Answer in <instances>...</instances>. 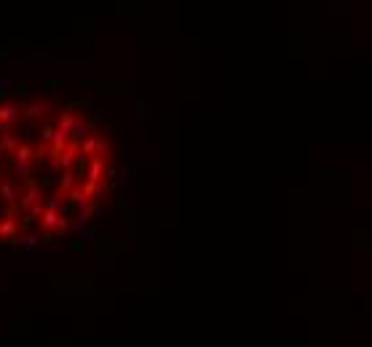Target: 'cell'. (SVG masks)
I'll return each instance as SVG.
<instances>
[{
    "label": "cell",
    "instance_id": "7",
    "mask_svg": "<svg viewBox=\"0 0 372 347\" xmlns=\"http://www.w3.org/2000/svg\"><path fill=\"white\" fill-rule=\"evenodd\" d=\"M25 112H27L30 118H38V115H43V112H46V104H38V102H35V104H30V107H27Z\"/></svg>",
    "mask_w": 372,
    "mask_h": 347
},
{
    "label": "cell",
    "instance_id": "3",
    "mask_svg": "<svg viewBox=\"0 0 372 347\" xmlns=\"http://www.w3.org/2000/svg\"><path fill=\"white\" fill-rule=\"evenodd\" d=\"M70 134H73V142H83V136L89 134V126H86V121H83V118H75L73 131H70Z\"/></svg>",
    "mask_w": 372,
    "mask_h": 347
},
{
    "label": "cell",
    "instance_id": "4",
    "mask_svg": "<svg viewBox=\"0 0 372 347\" xmlns=\"http://www.w3.org/2000/svg\"><path fill=\"white\" fill-rule=\"evenodd\" d=\"M16 115H19V107H14V104L0 107V123H14Z\"/></svg>",
    "mask_w": 372,
    "mask_h": 347
},
{
    "label": "cell",
    "instance_id": "2",
    "mask_svg": "<svg viewBox=\"0 0 372 347\" xmlns=\"http://www.w3.org/2000/svg\"><path fill=\"white\" fill-rule=\"evenodd\" d=\"M59 222H62V214H56V211H43L40 214V227L46 233L54 230V227H59Z\"/></svg>",
    "mask_w": 372,
    "mask_h": 347
},
{
    "label": "cell",
    "instance_id": "9",
    "mask_svg": "<svg viewBox=\"0 0 372 347\" xmlns=\"http://www.w3.org/2000/svg\"><path fill=\"white\" fill-rule=\"evenodd\" d=\"M40 139H43V145H49V142L54 139V128H51V126H46V128H43V134H40Z\"/></svg>",
    "mask_w": 372,
    "mask_h": 347
},
{
    "label": "cell",
    "instance_id": "5",
    "mask_svg": "<svg viewBox=\"0 0 372 347\" xmlns=\"http://www.w3.org/2000/svg\"><path fill=\"white\" fill-rule=\"evenodd\" d=\"M73 123H75V115L73 112H62V118H59V128L56 131H64V134H70V131H73Z\"/></svg>",
    "mask_w": 372,
    "mask_h": 347
},
{
    "label": "cell",
    "instance_id": "1",
    "mask_svg": "<svg viewBox=\"0 0 372 347\" xmlns=\"http://www.w3.org/2000/svg\"><path fill=\"white\" fill-rule=\"evenodd\" d=\"M102 174H104V158H91L89 160V176L86 182H102Z\"/></svg>",
    "mask_w": 372,
    "mask_h": 347
},
{
    "label": "cell",
    "instance_id": "6",
    "mask_svg": "<svg viewBox=\"0 0 372 347\" xmlns=\"http://www.w3.org/2000/svg\"><path fill=\"white\" fill-rule=\"evenodd\" d=\"M16 233V219H3L0 222V238H11Z\"/></svg>",
    "mask_w": 372,
    "mask_h": 347
},
{
    "label": "cell",
    "instance_id": "8",
    "mask_svg": "<svg viewBox=\"0 0 372 347\" xmlns=\"http://www.w3.org/2000/svg\"><path fill=\"white\" fill-rule=\"evenodd\" d=\"M59 206H62V203H59V198H51V200H46L43 211H56V214H59Z\"/></svg>",
    "mask_w": 372,
    "mask_h": 347
}]
</instances>
